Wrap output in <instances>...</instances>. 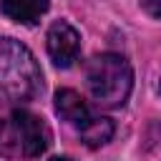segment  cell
Here are the masks:
<instances>
[{
	"mask_svg": "<svg viewBox=\"0 0 161 161\" xmlns=\"http://www.w3.org/2000/svg\"><path fill=\"white\" fill-rule=\"evenodd\" d=\"M158 91H161V83H158Z\"/></svg>",
	"mask_w": 161,
	"mask_h": 161,
	"instance_id": "11",
	"label": "cell"
},
{
	"mask_svg": "<svg viewBox=\"0 0 161 161\" xmlns=\"http://www.w3.org/2000/svg\"><path fill=\"white\" fill-rule=\"evenodd\" d=\"M53 108H55V113H58L60 121H65V123H70V126H75V128L93 116L91 108H88V103L83 101V96L75 93V91H70V88H60V91L55 93Z\"/></svg>",
	"mask_w": 161,
	"mask_h": 161,
	"instance_id": "5",
	"label": "cell"
},
{
	"mask_svg": "<svg viewBox=\"0 0 161 161\" xmlns=\"http://www.w3.org/2000/svg\"><path fill=\"white\" fill-rule=\"evenodd\" d=\"M43 91V70L30 53L15 38L0 35V103L23 106Z\"/></svg>",
	"mask_w": 161,
	"mask_h": 161,
	"instance_id": "1",
	"label": "cell"
},
{
	"mask_svg": "<svg viewBox=\"0 0 161 161\" xmlns=\"http://www.w3.org/2000/svg\"><path fill=\"white\" fill-rule=\"evenodd\" d=\"M50 8V0H0V13L20 25L38 23Z\"/></svg>",
	"mask_w": 161,
	"mask_h": 161,
	"instance_id": "6",
	"label": "cell"
},
{
	"mask_svg": "<svg viewBox=\"0 0 161 161\" xmlns=\"http://www.w3.org/2000/svg\"><path fill=\"white\" fill-rule=\"evenodd\" d=\"M141 8H143L146 15L161 20V0H141Z\"/></svg>",
	"mask_w": 161,
	"mask_h": 161,
	"instance_id": "8",
	"label": "cell"
},
{
	"mask_svg": "<svg viewBox=\"0 0 161 161\" xmlns=\"http://www.w3.org/2000/svg\"><path fill=\"white\" fill-rule=\"evenodd\" d=\"M75 131H78L80 141H83L88 148H98V146H103V143L111 141L116 126H113L111 118H106V116H96V113H93V116H91L86 123H80Z\"/></svg>",
	"mask_w": 161,
	"mask_h": 161,
	"instance_id": "7",
	"label": "cell"
},
{
	"mask_svg": "<svg viewBox=\"0 0 161 161\" xmlns=\"http://www.w3.org/2000/svg\"><path fill=\"white\" fill-rule=\"evenodd\" d=\"M5 128H8V126H5V121L0 118V148H3V136H5Z\"/></svg>",
	"mask_w": 161,
	"mask_h": 161,
	"instance_id": "9",
	"label": "cell"
},
{
	"mask_svg": "<svg viewBox=\"0 0 161 161\" xmlns=\"http://www.w3.org/2000/svg\"><path fill=\"white\" fill-rule=\"evenodd\" d=\"M86 86L96 106L121 108L133 88V68L118 53H98L86 65Z\"/></svg>",
	"mask_w": 161,
	"mask_h": 161,
	"instance_id": "2",
	"label": "cell"
},
{
	"mask_svg": "<svg viewBox=\"0 0 161 161\" xmlns=\"http://www.w3.org/2000/svg\"><path fill=\"white\" fill-rule=\"evenodd\" d=\"M45 48H48V55H50L53 65L70 68L80 55V35L68 20H55L48 28Z\"/></svg>",
	"mask_w": 161,
	"mask_h": 161,
	"instance_id": "4",
	"label": "cell"
},
{
	"mask_svg": "<svg viewBox=\"0 0 161 161\" xmlns=\"http://www.w3.org/2000/svg\"><path fill=\"white\" fill-rule=\"evenodd\" d=\"M48 161H75V158H70V156H53V158H48Z\"/></svg>",
	"mask_w": 161,
	"mask_h": 161,
	"instance_id": "10",
	"label": "cell"
},
{
	"mask_svg": "<svg viewBox=\"0 0 161 161\" xmlns=\"http://www.w3.org/2000/svg\"><path fill=\"white\" fill-rule=\"evenodd\" d=\"M10 128L15 133V143H18L23 156L35 158V156L48 151L53 136H50L48 123L40 116H35V113H30L25 108H15L13 116H10Z\"/></svg>",
	"mask_w": 161,
	"mask_h": 161,
	"instance_id": "3",
	"label": "cell"
}]
</instances>
